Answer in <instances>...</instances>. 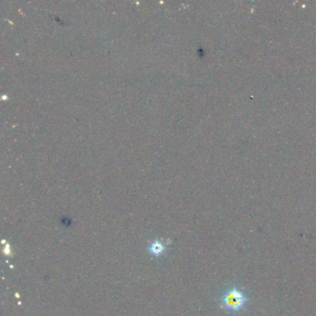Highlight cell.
<instances>
[{
    "label": "cell",
    "instance_id": "1",
    "mask_svg": "<svg viewBox=\"0 0 316 316\" xmlns=\"http://www.w3.org/2000/svg\"><path fill=\"white\" fill-rule=\"evenodd\" d=\"M222 302L224 309L232 312H236L246 305L248 298L242 291L233 288L224 295Z\"/></svg>",
    "mask_w": 316,
    "mask_h": 316
},
{
    "label": "cell",
    "instance_id": "2",
    "mask_svg": "<svg viewBox=\"0 0 316 316\" xmlns=\"http://www.w3.org/2000/svg\"><path fill=\"white\" fill-rule=\"evenodd\" d=\"M164 250V246L158 242V241H156V242H153L152 244V246H150V252L152 253H153L154 255H160V254H162V252Z\"/></svg>",
    "mask_w": 316,
    "mask_h": 316
}]
</instances>
